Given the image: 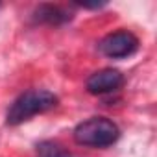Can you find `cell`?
Listing matches in <instances>:
<instances>
[{"mask_svg":"<svg viewBox=\"0 0 157 157\" xmlns=\"http://www.w3.org/2000/svg\"><path fill=\"white\" fill-rule=\"evenodd\" d=\"M100 52L111 59H122L128 56H133L139 48V39L135 33L128 32V30H120L115 33L105 35L100 44H98Z\"/></svg>","mask_w":157,"mask_h":157,"instance_id":"obj_3","label":"cell"},{"mask_svg":"<svg viewBox=\"0 0 157 157\" xmlns=\"http://www.w3.org/2000/svg\"><path fill=\"white\" fill-rule=\"evenodd\" d=\"M72 135H74V140L80 146L109 148L118 140L120 129L113 120H109L105 117H93V118H87L78 124L74 128Z\"/></svg>","mask_w":157,"mask_h":157,"instance_id":"obj_2","label":"cell"},{"mask_svg":"<svg viewBox=\"0 0 157 157\" xmlns=\"http://www.w3.org/2000/svg\"><path fill=\"white\" fill-rule=\"evenodd\" d=\"M122 85H124V74L117 68H102V70L91 74L85 82L87 91L96 96L117 93Z\"/></svg>","mask_w":157,"mask_h":157,"instance_id":"obj_4","label":"cell"},{"mask_svg":"<svg viewBox=\"0 0 157 157\" xmlns=\"http://www.w3.org/2000/svg\"><path fill=\"white\" fill-rule=\"evenodd\" d=\"M57 105V96L44 89H32L22 93L8 109L6 122L10 126H19L35 115L46 113Z\"/></svg>","mask_w":157,"mask_h":157,"instance_id":"obj_1","label":"cell"},{"mask_svg":"<svg viewBox=\"0 0 157 157\" xmlns=\"http://www.w3.org/2000/svg\"><path fill=\"white\" fill-rule=\"evenodd\" d=\"M37 157H72L70 151L61 146L59 142L56 140H43L37 144V150H35Z\"/></svg>","mask_w":157,"mask_h":157,"instance_id":"obj_6","label":"cell"},{"mask_svg":"<svg viewBox=\"0 0 157 157\" xmlns=\"http://www.w3.org/2000/svg\"><path fill=\"white\" fill-rule=\"evenodd\" d=\"M70 19H72V15L67 10H63L61 6H54V4H41L33 11V21L41 22V24L61 26V24H67Z\"/></svg>","mask_w":157,"mask_h":157,"instance_id":"obj_5","label":"cell"}]
</instances>
